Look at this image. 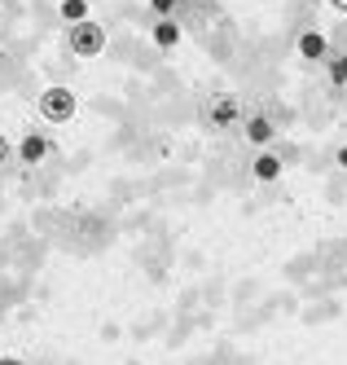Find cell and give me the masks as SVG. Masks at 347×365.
Masks as SVG:
<instances>
[{
    "instance_id": "obj_1",
    "label": "cell",
    "mask_w": 347,
    "mask_h": 365,
    "mask_svg": "<svg viewBox=\"0 0 347 365\" xmlns=\"http://www.w3.org/2000/svg\"><path fill=\"white\" fill-rule=\"evenodd\" d=\"M75 93L71 88H62V84H53V88H44L40 93V115L44 119H53V123H66V119H75Z\"/></svg>"
},
{
    "instance_id": "obj_2",
    "label": "cell",
    "mask_w": 347,
    "mask_h": 365,
    "mask_svg": "<svg viewBox=\"0 0 347 365\" xmlns=\"http://www.w3.org/2000/svg\"><path fill=\"white\" fill-rule=\"evenodd\" d=\"M237 115H242V106H237V97H233V93H216V97H211L207 106H202V123H207V128H216V133L233 128Z\"/></svg>"
},
{
    "instance_id": "obj_3",
    "label": "cell",
    "mask_w": 347,
    "mask_h": 365,
    "mask_svg": "<svg viewBox=\"0 0 347 365\" xmlns=\"http://www.w3.org/2000/svg\"><path fill=\"white\" fill-rule=\"evenodd\" d=\"M71 48L79 58H97L105 48V27H101V22H88V18L75 22V27H71Z\"/></svg>"
},
{
    "instance_id": "obj_4",
    "label": "cell",
    "mask_w": 347,
    "mask_h": 365,
    "mask_svg": "<svg viewBox=\"0 0 347 365\" xmlns=\"http://www.w3.org/2000/svg\"><path fill=\"white\" fill-rule=\"evenodd\" d=\"M44 154H48V141H44L40 133H26V137H22V145H18V159H22L26 168H36V163L44 159Z\"/></svg>"
},
{
    "instance_id": "obj_5",
    "label": "cell",
    "mask_w": 347,
    "mask_h": 365,
    "mask_svg": "<svg viewBox=\"0 0 347 365\" xmlns=\"http://www.w3.org/2000/svg\"><path fill=\"white\" fill-rule=\"evenodd\" d=\"M247 137H251L255 145H269V141L277 137V128H273L269 115H251V119H247Z\"/></svg>"
},
{
    "instance_id": "obj_6",
    "label": "cell",
    "mask_w": 347,
    "mask_h": 365,
    "mask_svg": "<svg viewBox=\"0 0 347 365\" xmlns=\"http://www.w3.org/2000/svg\"><path fill=\"white\" fill-rule=\"evenodd\" d=\"M281 176V159L277 154H259L255 159V180H277Z\"/></svg>"
},
{
    "instance_id": "obj_7",
    "label": "cell",
    "mask_w": 347,
    "mask_h": 365,
    "mask_svg": "<svg viewBox=\"0 0 347 365\" xmlns=\"http://www.w3.org/2000/svg\"><path fill=\"white\" fill-rule=\"evenodd\" d=\"M154 40L163 44V48H172V44L180 40V27H176V22H158V27H154Z\"/></svg>"
},
{
    "instance_id": "obj_8",
    "label": "cell",
    "mask_w": 347,
    "mask_h": 365,
    "mask_svg": "<svg viewBox=\"0 0 347 365\" xmlns=\"http://www.w3.org/2000/svg\"><path fill=\"white\" fill-rule=\"evenodd\" d=\"M330 80L334 84H347V53H334L330 58Z\"/></svg>"
},
{
    "instance_id": "obj_9",
    "label": "cell",
    "mask_w": 347,
    "mask_h": 365,
    "mask_svg": "<svg viewBox=\"0 0 347 365\" xmlns=\"http://www.w3.org/2000/svg\"><path fill=\"white\" fill-rule=\"evenodd\" d=\"M299 48H304L308 58H326V40H321V36H304V44H299Z\"/></svg>"
},
{
    "instance_id": "obj_10",
    "label": "cell",
    "mask_w": 347,
    "mask_h": 365,
    "mask_svg": "<svg viewBox=\"0 0 347 365\" xmlns=\"http://www.w3.org/2000/svg\"><path fill=\"white\" fill-rule=\"evenodd\" d=\"M84 14H88L84 0H66V5H62V18H71V22H84Z\"/></svg>"
},
{
    "instance_id": "obj_11",
    "label": "cell",
    "mask_w": 347,
    "mask_h": 365,
    "mask_svg": "<svg viewBox=\"0 0 347 365\" xmlns=\"http://www.w3.org/2000/svg\"><path fill=\"white\" fill-rule=\"evenodd\" d=\"M150 5H154V14H172L176 0H150Z\"/></svg>"
},
{
    "instance_id": "obj_12",
    "label": "cell",
    "mask_w": 347,
    "mask_h": 365,
    "mask_svg": "<svg viewBox=\"0 0 347 365\" xmlns=\"http://www.w3.org/2000/svg\"><path fill=\"white\" fill-rule=\"evenodd\" d=\"M9 159V141H5V133H0V163Z\"/></svg>"
},
{
    "instance_id": "obj_13",
    "label": "cell",
    "mask_w": 347,
    "mask_h": 365,
    "mask_svg": "<svg viewBox=\"0 0 347 365\" xmlns=\"http://www.w3.org/2000/svg\"><path fill=\"white\" fill-rule=\"evenodd\" d=\"M338 168H347V145H338Z\"/></svg>"
},
{
    "instance_id": "obj_14",
    "label": "cell",
    "mask_w": 347,
    "mask_h": 365,
    "mask_svg": "<svg viewBox=\"0 0 347 365\" xmlns=\"http://www.w3.org/2000/svg\"><path fill=\"white\" fill-rule=\"evenodd\" d=\"M0 365H22V361H14V356H0Z\"/></svg>"
},
{
    "instance_id": "obj_15",
    "label": "cell",
    "mask_w": 347,
    "mask_h": 365,
    "mask_svg": "<svg viewBox=\"0 0 347 365\" xmlns=\"http://www.w3.org/2000/svg\"><path fill=\"white\" fill-rule=\"evenodd\" d=\"M334 5H338V9H347V0H334Z\"/></svg>"
}]
</instances>
